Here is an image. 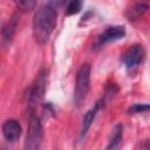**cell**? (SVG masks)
Masks as SVG:
<instances>
[{
    "label": "cell",
    "mask_w": 150,
    "mask_h": 150,
    "mask_svg": "<svg viewBox=\"0 0 150 150\" xmlns=\"http://www.w3.org/2000/svg\"><path fill=\"white\" fill-rule=\"evenodd\" d=\"M18 11L21 13L32 12L36 6V0H13Z\"/></svg>",
    "instance_id": "cell-12"
},
{
    "label": "cell",
    "mask_w": 150,
    "mask_h": 150,
    "mask_svg": "<svg viewBox=\"0 0 150 150\" xmlns=\"http://www.w3.org/2000/svg\"><path fill=\"white\" fill-rule=\"evenodd\" d=\"M83 0H68V5L66 8V14L67 15H74L77 14L82 9Z\"/></svg>",
    "instance_id": "cell-13"
},
{
    "label": "cell",
    "mask_w": 150,
    "mask_h": 150,
    "mask_svg": "<svg viewBox=\"0 0 150 150\" xmlns=\"http://www.w3.org/2000/svg\"><path fill=\"white\" fill-rule=\"evenodd\" d=\"M148 9H149L148 4L139 2V4L134 5L131 8H129V9L127 11V13H125V16H127V19H128L129 21H132V22H134V21H137V20L142 19V18L146 14Z\"/></svg>",
    "instance_id": "cell-10"
},
{
    "label": "cell",
    "mask_w": 150,
    "mask_h": 150,
    "mask_svg": "<svg viewBox=\"0 0 150 150\" xmlns=\"http://www.w3.org/2000/svg\"><path fill=\"white\" fill-rule=\"evenodd\" d=\"M42 138H43L42 122L40 117L36 115L35 110H30L29 117H28V129H27V135L25 141V149H28V150L39 149L41 146Z\"/></svg>",
    "instance_id": "cell-3"
},
{
    "label": "cell",
    "mask_w": 150,
    "mask_h": 150,
    "mask_svg": "<svg viewBox=\"0 0 150 150\" xmlns=\"http://www.w3.org/2000/svg\"><path fill=\"white\" fill-rule=\"evenodd\" d=\"M1 131L4 138L9 143H15L19 141L20 136L22 135V127L18 120L9 118L6 120L1 125Z\"/></svg>",
    "instance_id": "cell-8"
},
{
    "label": "cell",
    "mask_w": 150,
    "mask_h": 150,
    "mask_svg": "<svg viewBox=\"0 0 150 150\" xmlns=\"http://www.w3.org/2000/svg\"><path fill=\"white\" fill-rule=\"evenodd\" d=\"M90 71L91 67L89 63H83L77 70L74 87V104L76 107H80L88 96L90 89Z\"/></svg>",
    "instance_id": "cell-2"
},
{
    "label": "cell",
    "mask_w": 150,
    "mask_h": 150,
    "mask_svg": "<svg viewBox=\"0 0 150 150\" xmlns=\"http://www.w3.org/2000/svg\"><path fill=\"white\" fill-rule=\"evenodd\" d=\"M148 110H149L148 103H135L127 109V114L128 115H137V114L146 112Z\"/></svg>",
    "instance_id": "cell-14"
},
{
    "label": "cell",
    "mask_w": 150,
    "mask_h": 150,
    "mask_svg": "<svg viewBox=\"0 0 150 150\" xmlns=\"http://www.w3.org/2000/svg\"><path fill=\"white\" fill-rule=\"evenodd\" d=\"M107 101H108L107 97L103 95V96H102L100 100H97V101L95 102V104L83 115L82 122H81V129H80V139H82V138L87 135V132H88V130L90 129V127H91V124H93L95 117L97 116L98 111L104 108V105L107 104Z\"/></svg>",
    "instance_id": "cell-7"
},
{
    "label": "cell",
    "mask_w": 150,
    "mask_h": 150,
    "mask_svg": "<svg viewBox=\"0 0 150 150\" xmlns=\"http://www.w3.org/2000/svg\"><path fill=\"white\" fill-rule=\"evenodd\" d=\"M145 60V49L143 45L135 43L130 46L121 56V62L127 69H135Z\"/></svg>",
    "instance_id": "cell-5"
},
{
    "label": "cell",
    "mask_w": 150,
    "mask_h": 150,
    "mask_svg": "<svg viewBox=\"0 0 150 150\" xmlns=\"http://www.w3.org/2000/svg\"><path fill=\"white\" fill-rule=\"evenodd\" d=\"M57 22V12L50 5L40 6L33 16V36L39 45H46Z\"/></svg>",
    "instance_id": "cell-1"
},
{
    "label": "cell",
    "mask_w": 150,
    "mask_h": 150,
    "mask_svg": "<svg viewBox=\"0 0 150 150\" xmlns=\"http://www.w3.org/2000/svg\"><path fill=\"white\" fill-rule=\"evenodd\" d=\"M66 2H68V0H49L48 1V5H50L52 7H54L55 9L62 7L66 5Z\"/></svg>",
    "instance_id": "cell-15"
},
{
    "label": "cell",
    "mask_w": 150,
    "mask_h": 150,
    "mask_svg": "<svg viewBox=\"0 0 150 150\" xmlns=\"http://www.w3.org/2000/svg\"><path fill=\"white\" fill-rule=\"evenodd\" d=\"M18 23H19V15L18 14H14L9 21L2 27L1 29V35H2V40L4 42H11L12 39H13V35L16 30V27H18Z\"/></svg>",
    "instance_id": "cell-9"
},
{
    "label": "cell",
    "mask_w": 150,
    "mask_h": 150,
    "mask_svg": "<svg viewBox=\"0 0 150 150\" xmlns=\"http://www.w3.org/2000/svg\"><path fill=\"white\" fill-rule=\"evenodd\" d=\"M46 84H47V73L45 69H41L38 73L35 80L27 88V91L25 94L30 110H35L36 105L41 102L46 90Z\"/></svg>",
    "instance_id": "cell-4"
},
{
    "label": "cell",
    "mask_w": 150,
    "mask_h": 150,
    "mask_svg": "<svg viewBox=\"0 0 150 150\" xmlns=\"http://www.w3.org/2000/svg\"><path fill=\"white\" fill-rule=\"evenodd\" d=\"M122 138H123V125L121 123H117V124H115V127L111 130V135L109 137L108 145L105 146V149L107 150H110V149H117V148H120V144L122 142Z\"/></svg>",
    "instance_id": "cell-11"
},
{
    "label": "cell",
    "mask_w": 150,
    "mask_h": 150,
    "mask_svg": "<svg viewBox=\"0 0 150 150\" xmlns=\"http://www.w3.org/2000/svg\"><path fill=\"white\" fill-rule=\"evenodd\" d=\"M125 35H127V30L124 26H121V25L109 26L96 36V40L94 42V48H100L107 43L124 39Z\"/></svg>",
    "instance_id": "cell-6"
}]
</instances>
